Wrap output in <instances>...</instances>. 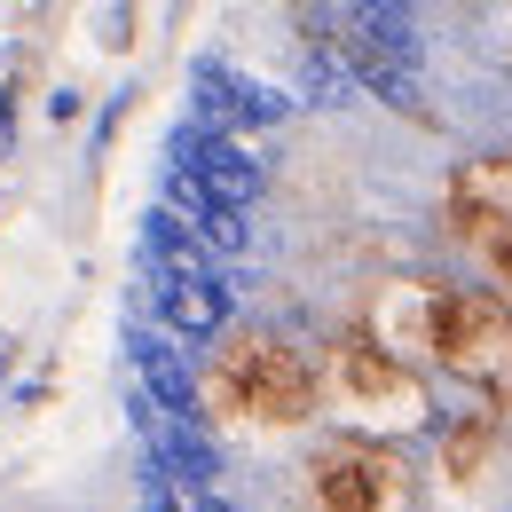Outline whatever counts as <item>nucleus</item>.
Wrapping results in <instances>:
<instances>
[{
  "instance_id": "nucleus-1",
  "label": "nucleus",
  "mask_w": 512,
  "mask_h": 512,
  "mask_svg": "<svg viewBox=\"0 0 512 512\" xmlns=\"http://www.w3.org/2000/svg\"><path fill=\"white\" fill-rule=\"evenodd\" d=\"M190 119L213 134H253V127H276V119H292V95H276V87H260V79H237V71L221 64V56H197L190 71Z\"/></svg>"
},
{
  "instance_id": "nucleus-2",
  "label": "nucleus",
  "mask_w": 512,
  "mask_h": 512,
  "mask_svg": "<svg viewBox=\"0 0 512 512\" xmlns=\"http://www.w3.org/2000/svg\"><path fill=\"white\" fill-rule=\"evenodd\" d=\"M127 355H134V394H142V402H158L166 418H205V410H197L205 394H197L190 355H182V347H174L166 331H134V339H127Z\"/></svg>"
},
{
  "instance_id": "nucleus-3",
  "label": "nucleus",
  "mask_w": 512,
  "mask_h": 512,
  "mask_svg": "<svg viewBox=\"0 0 512 512\" xmlns=\"http://www.w3.org/2000/svg\"><path fill=\"white\" fill-rule=\"evenodd\" d=\"M158 331L166 339H213V331H229V276L213 268V276L158 284Z\"/></svg>"
},
{
  "instance_id": "nucleus-4",
  "label": "nucleus",
  "mask_w": 512,
  "mask_h": 512,
  "mask_svg": "<svg viewBox=\"0 0 512 512\" xmlns=\"http://www.w3.org/2000/svg\"><path fill=\"white\" fill-rule=\"evenodd\" d=\"M190 174H197V190H205V205H221V213H253L260 190H268L260 158L245 150V142H229V134H213V142H205V158H197Z\"/></svg>"
},
{
  "instance_id": "nucleus-5",
  "label": "nucleus",
  "mask_w": 512,
  "mask_h": 512,
  "mask_svg": "<svg viewBox=\"0 0 512 512\" xmlns=\"http://www.w3.org/2000/svg\"><path fill=\"white\" fill-rule=\"evenodd\" d=\"M134 40V8H111V16H103V48H127Z\"/></svg>"
},
{
  "instance_id": "nucleus-6",
  "label": "nucleus",
  "mask_w": 512,
  "mask_h": 512,
  "mask_svg": "<svg viewBox=\"0 0 512 512\" xmlns=\"http://www.w3.org/2000/svg\"><path fill=\"white\" fill-rule=\"evenodd\" d=\"M8 134H16V87H0V150H8Z\"/></svg>"
}]
</instances>
